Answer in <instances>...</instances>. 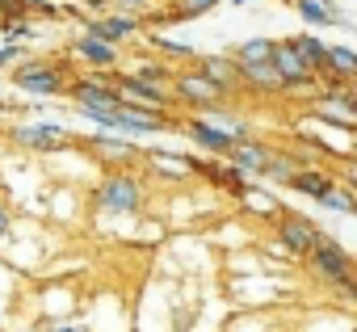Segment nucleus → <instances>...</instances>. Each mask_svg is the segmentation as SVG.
Wrapping results in <instances>:
<instances>
[{
	"label": "nucleus",
	"instance_id": "obj_1",
	"mask_svg": "<svg viewBox=\"0 0 357 332\" xmlns=\"http://www.w3.org/2000/svg\"><path fill=\"white\" fill-rule=\"evenodd\" d=\"M147 206V190L130 169H109L93 190V211L109 219H135Z\"/></svg>",
	"mask_w": 357,
	"mask_h": 332
},
{
	"label": "nucleus",
	"instance_id": "obj_2",
	"mask_svg": "<svg viewBox=\"0 0 357 332\" xmlns=\"http://www.w3.org/2000/svg\"><path fill=\"white\" fill-rule=\"evenodd\" d=\"M307 265H311V273H315L319 282H328L332 290H340L344 282H353V278H357V261H353V257H349L332 236H328V232H324V236H319V244L311 248Z\"/></svg>",
	"mask_w": 357,
	"mask_h": 332
},
{
	"label": "nucleus",
	"instance_id": "obj_3",
	"mask_svg": "<svg viewBox=\"0 0 357 332\" xmlns=\"http://www.w3.org/2000/svg\"><path fill=\"white\" fill-rule=\"evenodd\" d=\"M13 84L34 97H59V93H68L72 80H68L63 63H55V59H26L13 68Z\"/></svg>",
	"mask_w": 357,
	"mask_h": 332
},
{
	"label": "nucleus",
	"instance_id": "obj_4",
	"mask_svg": "<svg viewBox=\"0 0 357 332\" xmlns=\"http://www.w3.org/2000/svg\"><path fill=\"white\" fill-rule=\"evenodd\" d=\"M273 232H278V244L290 252V257H311V248L319 244V223H311L307 215H298V211H290V206H282L278 211V219H273Z\"/></svg>",
	"mask_w": 357,
	"mask_h": 332
},
{
	"label": "nucleus",
	"instance_id": "obj_5",
	"mask_svg": "<svg viewBox=\"0 0 357 332\" xmlns=\"http://www.w3.org/2000/svg\"><path fill=\"white\" fill-rule=\"evenodd\" d=\"M68 97L76 101V110H118L122 97L114 89V72H84L68 84Z\"/></svg>",
	"mask_w": 357,
	"mask_h": 332
},
{
	"label": "nucleus",
	"instance_id": "obj_6",
	"mask_svg": "<svg viewBox=\"0 0 357 332\" xmlns=\"http://www.w3.org/2000/svg\"><path fill=\"white\" fill-rule=\"evenodd\" d=\"M114 89L122 97V105H135V110H151V114H168L176 101H172V89H155L147 80H139L135 72H114Z\"/></svg>",
	"mask_w": 357,
	"mask_h": 332
},
{
	"label": "nucleus",
	"instance_id": "obj_7",
	"mask_svg": "<svg viewBox=\"0 0 357 332\" xmlns=\"http://www.w3.org/2000/svg\"><path fill=\"white\" fill-rule=\"evenodd\" d=\"M172 101L176 105H194V110H219L223 105V89L211 84L202 72L181 68V72L172 76Z\"/></svg>",
	"mask_w": 357,
	"mask_h": 332
},
{
	"label": "nucleus",
	"instance_id": "obj_8",
	"mask_svg": "<svg viewBox=\"0 0 357 332\" xmlns=\"http://www.w3.org/2000/svg\"><path fill=\"white\" fill-rule=\"evenodd\" d=\"M143 22H147V17H139V13H105V17H84V22H80V34L101 38V43H109V47H122V43H130V38L143 30Z\"/></svg>",
	"mask_w": 357,
	"mask_h": 332
},
{
	"label": "nucleus",
	"instance_id": "obj_9",
	"mask_svg": "<svg viewBox=\"0 0 357 332\" xmlns=\"http://www.w3.org/2000/svg\"><path fill=\"white\" fill-rule=\"evenodd\" d=\"M80 147L89 156H97L101 164H109V169H130V164L143 160V151L126 139V135H84Z\"/></svg>",
	"mask_w": 357,
	"mask_h": 332
},
{
	"label": "nucleus",
	"instance_id": "obj_10",
	"mask_svg": "<svg viewBox=\"0 0 357 332\" xmlns=\"http://www.w3.org/2000/svg\"><path fill=\"white\" fill-rule=\"evenodd\" d=\"M273 68H278V76L286 80V89H315V84H319L315 72H311V63H307L303 51L294 47V38H278V47H273Z\"/></svg>",
	"mask_w": 357,
	"mask_h": 332
},
{
	"label": "nucleus",
	"instance_id": "obj_11",
	"mask_svg": "<svg viewBox=\"0 0 357 332\" xmlns=\"http://www.w3.org/2000/svg\"><path fill=\"white\" fill-rule=\"evenodd\" d=\"M13 143L26 147V151H59V147L72 143V135H68L63 122H17Z\"/></svg>",
	"mask_w": 357,
	"mask_h": 332
},
{
	"label": "nucleus",
	"instance_id": "obj_12",
	"mask_svg": "<svg viewBox=\"0 0 357 332\" xmlns=\"http://www.w3.org/2000/svg\"><path fill=\"white\" fill-rule=\"evenodd\" d=\"M185 135H190V143H198V147L211 151V156H227L231 143H236L231 130H223L219 122H211V118H202V114H190V118H185Z\"/></svg>",
	"mask_w": 357,
	"mask_h": 332
},
{
	"label": "nucleus",
	"instance_id": "obj_13",
	"mask_svg": "<svg viewBox=\"0 0 357 332\" xmlns=\"http://www.w3.org/2000/svg\"><path fill=\"white\" fill-rule=\"evenodd\" d=\"M315 114H319L324 122L340 126V130H357V110L349 105L344 89H319V93H315Z\"/></svg>",
	"mask_w": 357,
	"mask_h": 332
},
{
	"label": "nucleus",
	"instance_id": "obj_14",
	"mask_svg": "<svg viewBox=\"0 0 357 332\" xmlns=\"http://www.w3.org/2000/svg\"><path fill=\"white\" fill-rule=\"evenodd\" d=\"M223 0H168V9H151L147 22L151 26H181V22H194V17H206L211 9H219Z\"/></svg>",
	"mask_w": 357,
	"mask_h": 332
},
{
	"label": "nucleus",
	"instance_id": "obj_15",
	"mask_svg": "<svg viewBox=\"0 0 357 332\" xmlns=\"http://www.w3.org/2000/svg\"><path fill=\"white\" fill-rule=\"evenodd\" d=\"M72 59L89 63L93 72H118V47H109V43H101V38H89V34H76Z\"/></svg>",
	"mask_w": 357,
	"mask_h": 332
},
{
	"label": "nucleus",
	"instance_id": "obj_16",
	"mask_svg": "<svg viewBox=\"0 0 357 332\" xmlns=\"http://www.w3.org/2000/svg\"><path fill=\"white\" fill-rule=\"evenodd\" d=\"M223 160H231L236 169H240V173H248V177H265L273 151H269L265 143H257V139H240V143H231V151H227Z\"/></svg>",
	"mask_w": 357,
	"mask_h": 332
},
{
	"label": "nucleus",
	"instance_id": "obj_17",
	"mask_svg": "<svg viewBox=\"0 0 357 332\" xmlns=\"http://www.w3.org/2000/svg\"><path fill=\"white\" fill-rule=\"evenodd\" d=\"M194 72H202L211 84H219L223 93H231L240 84V68L231 55H194Z\"/></svg>",
	"mask_w": 357,
	"mask_h": 332
},
{
	"label": "nucleus",
	"instance_id": "obj_18",
	"mask_svg": "<svg viewBox=\"0 0 357 332\" xmlns=\"http://www.w3.org/2000/svg\"><path fill=\"white\" fill-rule=\"evenodd\" d=\"M143 160L155 177H168V181H190L194 177V156H176V151L155 147V151H143Z\"/></svg>",
	"mask_w": 357,
	"mask_h": 332
},
{
	"label": "nucleus",
	"instance_id": "obj_19",
	"mask_svg": "<svg viewBox=\"0 0 357 332\" xmlns=\"http://www.w3.org/2000/svg\"><path fill=\"white\" fill-rule=\"evenodd\" d=\"M290 9H294V13H298L311 30H332V26L349 30V26H353L340 9H328V5H319V0H290Z\"/></svg>",
	"mask_w": 357,
	"mask_h": 332
},
{
	"label": "nucleus",
	"instance_id": "obj_20",
	"mask_svg": "<svg viewBox=\"0 0 357 332\" xmlns=\"http://www.w3.org/2000/svg\"><path fill=\"white\" fill-rule=\"evenodd\" d=\"M240 68V84L261 89V93H286V80L278 76L273 63H236Z\"/></svg>",
	"mask_w": 357,
	"mask_h": 332
},
{
	"label": "nucleus",
	"instance_id": "obj_21",
	"mask_svg": "<svg viewBox=\"0 0 357 332\" xmlns=\"http://www.w3.org/2000/svg\"><path fill=\"white\" fill-rule=\"evenodd\" d=\"M290 190L294 194H307V198H328L332 190H336V177L328 173V169H298L294 173V181H290Z\"/></svg>",
	"mask_w": 357,
	"mask_h": 332
},
{
	"label": "nucleus",
	"instance_id": "obj_22",
	"mask_svg": "<svg viewBox=\"0 0 357 332\" xmlns=\"http://www.w3.org/2000/svg\"><path fill=\"white\" fill-rule=\"evenodd\" d=\"M294 47H298V51H303V59L311 63L315 80H319V76H328V43H324V38H315V34H294Z\"/></svg>",
	"mask_w": 357,
	"mask_h": 332
},
{
	"label": "nucleus",
	"instance_id": "obj_23",
	"mask_svg": "<svg viewBox=\"0 0 357 332\" xmlns=\"http://www.w3.org/2000/svg\"><path fill=\"white\" fill-rule=\"evenodd\" d=\"M273 47H278V38H244L231 51V59L236 63H273Z\"/></svg>",
	"mask_w": 357,
	"mask_h": 332
},
{
	"label": "nucleus",
	"instance_id": "obj_24",
	"mask_svg": "<svg viewBox=\"0 0 357 332\" xmlns=\"http://www.w3.org/2000/svg\"><path fill=\"white\" fill-rule=\"evenodd\" d=\"M328 72L353 84V80H357V51H349V47H336V43H328ZM319 80H324V76H319Z\"/></svg>",
	"mask_w": 357,
	"mask_h": 332
},
{
	"label": "nucleus",
	"instance_id": "obj_25",
	"mask_svg": "<svg viewBox=\"0 0 357 332\" xmlns=\"http://www.w3.org/2000/svg\"><path fill=\"white\" fill-rule=\"evenodd\" d=\"M147 47L160 51V55H168V59H194V47H190V43L168 38V34H160V30H147Z\"/></svg>",
	"mask_w": 357,
	"mask_h": 332
},
{
	"label": "nucleus",
	"instance_id": "obj_26",
	"mask_svg": "<svg viewBox=\"0 0 357 332\" xmlns=\"http://www.w3.org/2000/svg\"><path fill=\"white\" fill-rule=\"evenodd\" d=\"M294 173H298V160H294V156H286V151H273L265 177H269V181H278V186H290V181H294Z\"/></svg>",
	"mask_w": 357,
	"mask_h": 332
},
{
	"label": "nucleus",
	"instance_id": "obj_27",
	"mask_svg": "<svg viewBox=\"0 0 357 332\" xmlns=\"http://www.w3.org/2000/svg\"><path fill=\"white\" fill-rule=\"evenodd\" d=\"M319 206H324V211H332V215H353L357 194H353V190H344V186H336L328 198H319Z\"/></svg>",
	"mask_w": 357,
	"mask_h": 332
},
{
	"label": "nucleus",
	"instance_id": "obj_28",
	"mask_svg": "<svg viewBox=\"0 0 357 332\" xmlns=\"http://www.w3.org/2000/svg\"><path fill=\"white\" fill-rule=\"evenodd\" d=\"M0 34H5V43H30L34 38V22L30 17H13V22H0Z\"/></svg>",
	"mask_w": 357,
	"mask_h": 332
},
{
	"label": "nucleus",
	"instance_id": "obj_29",
	"mask_svg": "<svg viewBox=\"0 0 357 332\" xmlns=\"http://www.w3.org/2000/svg\"><path fill=\"white\" fill-rule=\"evenodd\" d=\"M101 5H109V13H139V17L151 13L147 0H101Z\"/></svg>",
	"mask_w": 357,
	"mask_h": 332
},
{
	"label": "nucleus",
	"instance_id": "obj_30",
	"mask_svg": "<svg viewBox=\"0 0 357 332\" xmlns=\"http://www.w3.org/2000/svg\"><path fill=\"white\" fill-rule=\"evenodd\" d=\"M340 181H344V190H353V194H357V156L340 160Z\"/></svg>",
	"mask_w": 357,
	"mask_h": 332
},
{
	"label": "nucleus",
	"instance_id": "obj_31",
	"mask_svg": "<svg viewBox=\"0 0 357 332\" xmlns=\"http://www.w3.org/2000/svg\"><path fill=\"white\" fill-rule=\"evenodd\" d=\"M30 13H43V17H59V0H26Z\"/></svg>",
	"mask_w": 357,
	"mask_h": 332
},
{
	"label": "nucleus",
	"instance_id": "obj_32",
	"mask_svg": "<svg viewBox=\"0 0 357 332\" xmlns=\"http://www.w3.org/2000/svg\"><path fill=\"white\" fill-rule=\"evenodd\" d=\"M13 59H22V47L17 43H5V47H0V72H5Z\"/></svg>",
	"mask_w": 357,
	"mask_h": 332
},
{
	"label": "nucleus",
	"instance_id": "obj_33",
	"mask_svg": "<svg viewBox=\"0 0 357 332\" xmlns=\"http://www.w3.org/2000/svg\"><path fill=\"white\" fill-rule=\"evenodd\" d=\"M43 332H84V324H76V319H59V324H47Z\"/></svg>",
	"mask_w": 357,
	"mask_h": 332
},
{
	"label": "nucleus",
	"instance_id": "obj_34",
	"mask_svg": "<svg viewBox=\"0 0 357 332\" xmlns=\"http://www.w3.org/2000/svg\"><path fill=\"white\" fill-rule=\"evenodd\" d=\"M9 227H13V219H9V211H5V206H0V240L9 236Z\"/></svg>",
	"mask_w": 357,
	"mask_h": 332
},
{
	"label": "nucleus",
	"instance_id": "obj_35",
	"mask_svg": "<svg viewBox=\"0 0 357 332\" xmlns=\"http://www.w3.org/2000/svg\"><path fill=\"white\" fill-rule=\"evenodd\" d=\"M344 97H349V105L357 110V80H353V84H344Z\"/></svg>",
	"mask_w": 357,
	"mask_h": 332
},
{
	"label": "nucleus",
	"instance_id": "obj_36",
	"mask_svg": "<svg viewBox=\"0 0 357 332\" xmlns=\"http://www.w3.org/2000/svg\"><path fill=\"white\" fill-rule=\"evenodd\" d=\"M227 5H231V9H248V5H252V0H227Z\"/></svg>",
	"mask_w": 357,
	"mask_h": 332
},
{
	"label": "nucleus",
	"instance_id": "obj_37",
	"mask_svg": "<svg viewBox=\"0 0 357 332\" xmlns=\"http://www.w3.org/2000/svg\"><path fill=\"white\" fill-rule=\"evenodd\" d=\"M319 5H328V9H340V0H319Z\"/></svg>",
	"mask_w": 357,
	"mask_h": 332
},
{
	"label": "nucleus",
	"instance_id": "obj_38",
	"mask_svg": "<svg viewBox=\"0 0 357 332\" xmlns=\"http://www.w3.org/2000/svg\"><path fill=\"white\" fill-rule=\"evenodd\" d=\"M353 215H357V206H353Z\"/></svg>",
	"mask_w": 357,
	"mask_h": 332
}]
</instances>
